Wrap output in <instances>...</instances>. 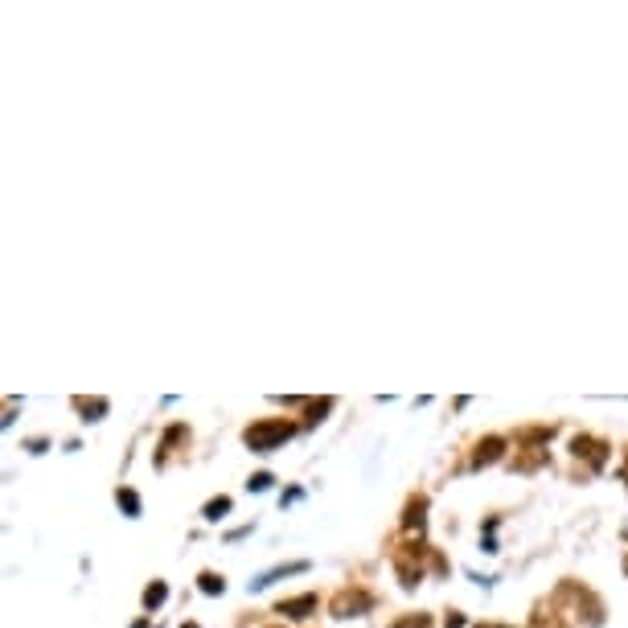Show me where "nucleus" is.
<instances>
[{"instance_id":"1","label":"nucleus","mask_w":628,"mask_h":628,"mask_svg":"<svg viewBox=\"0 0 628 628\" xmlns=\"http://www.w3.org/2000/svg\"><path fill=\"white\" fill-rule=\"evenodd\" d=\"M288 435H292L288 423H259V427L247 432V444H251L255 452H267V448H275L279 439H288Z\"/></svg>"},{"instance_id":"2","label":"nucleus","mask_w":628,"mask_h":628,"mask_svg":"<svg viewBox=\"0 0 628 628\" xmlns=\"http://www.w3.org/2000/svg\"><path fill=\"white\" fill-rule=\"evenodd\" d=\"M226 510H230V501H226V497H218V501L206 505V517H214V522H218V513H226Z\"/></svg>"},{"instance_id":"3","label":"nucleus","mask_w":628,"mask_h":628,"mask_svg":"<svg viewBox=\"0 0 628 628\" xmlns=\"http://www.w3.org/2000/svg\"><path fill=\"white\" fill-rule=\"evenodd\" d=\"M164 595H169V591H164V583H157V588H148V595H144V600H148V608H152V604H160Z\"/></svg>"},{"instance_id":"4","label":"nucleus","mask_w":628,"mask_h":628,"mask_svg":"<svg viewBox=\"0 0 628 628\" xmlns=\"http://www.w3.org/2000/svg\"><path fill=\"white\" fill-rule=\"evenodd\" d=\"M119 505H123V510H132L136 513L140 505H136V493H119Z\"/></svg>"},{"instance_id":"5","label":"nucleus","mask_w":628,"mask_h":628,"mask_svg":"<svg viewBox=\"0 0 628 628\" xmlns=\"http://www.w3.org/2000/svg\"><path fill=\"white\" fill-rule=\"evenodd\" d=\"M267 485H271V476H267V472H259V476H251V489H267Z\"/></svg>"},{"instance_id":"6","label":"nucleus","mask_w":628,"mask_h":628,"mask_svg":"<svg viewBox=\"0 0 628 628\" xmlns=\"http://www.w3.org/2000/svg\"><path fill=\"white\" fill-rule=\"evenodd\" d=\"M201 588H206V591H222V583H218L214 575H201Z\"/></svg>"},{"instance_id":"7","label":"nucleus","mask_w":628,"mask_h":628,"mask_svg":"<svg viewBox=\"0 0 628 628\" xmlns=\"http://www.w3.org/2000/svg\"><path fill=\"white\" fill-rule=\"evenodd\" d=\"M185 628H197V624H185Z\"/></svg>"}]
</instances>
